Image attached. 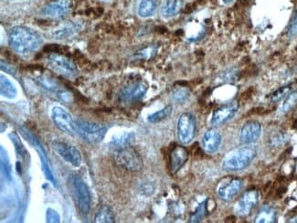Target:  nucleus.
<instances>
[{"label":"nucleus","instance_id":"1","mask_svg":"<svg viewBox=\"0 0 297 223\" xmlns=\"http://www.w3.org/2000/svg\"><path fill=\"white\" fill-rule=\"evenodd\" d=\"M10 43L16 53L28 55L42 45L43 38L34 29L24 26H16L10 30Z\"/></svg>","mask_w":297,"mask_h":223},{"label":"nucleus","instance_id":"2","mask_svg":"<svg viewBox=\"0 0 297 223\" xmlns=\"http://www.w3.org/2000/svg\"><path fill=\"white\" fill-rule=\"evenodd\" d=\"M256 155V149L252 147H240L231 150L223 158L222 169L228 172L243 170L254 161Z\"/></svg>","mask_w":297,"mask_h":223},{"label":"nucleus","instance_id":"3","mask_svg":"<svg viewBox=\"0 0 297 223\" xmlns=\"http://www.w3.org/2000/svg\"><path fill=\"white\" fill-rule=\"evenodd\" d=\"M76 133L90 144L102 142L106 137L107 127L102 123H92L84 120H76Z\"/></svg>","mask_w":297,"mask_h":223},{"label":"nucleus","instance_id":"4","mask_svg":"<svg viewBox=\"0 0 297 223\" xmlns=\"http://www.w3.org/2000/svg\"><path fill=\"white\" fill-rule=\"evenodd\" d=\"M114 154L115 161L121 166H125L126 169L132 172L142 170L144 166L143 160L132 146L114 149Z\"/></svg>","mask_w":297,"mask_h":223},{"label":"nucleus","instance_id":"5","mask_svg":"<svg viewBox=\"0 0 297 223\" xmlns=\"http://www.w3.org/2000/svg\"><path fill=\"white\" fill-rule=\"evenodd\" d=\"M48 65L53 71L58 74L69 79H72L79 74V70L75 63L67 57L58 54L52 53L47 58Z\"/></svg>","mask_w":297,"mask_h":223},{"label":"nucleus","instance_id":"6","mask_svg":"<svg viewBox=\"0 0 297 223\" xmlns=\"http://www.w3.org/2000/svg\"><path fill=\"white\" fill-rule=\"evenodd\" d=\"M196 130V117L189 113L182 114L177 121V138L183 145L192 142Z\"/></svg>","mask_w":297,"mask_h":223},{"label":"nucleus","instance_id":"7","mask_svg":"<svg viewBox=\"0 0 297 223\" xmlns=\"http://www.w3.org/2000/svg\"><path fill=\"white\" fill-rule=\"evenodd\" d=\"M52 119L53 123L61 131L69 135L76 133V123L72 115L63 107L55 106L52 110Z\"/></svg>","mask_w":297,"mask_h":223},{"label":"nucleus","instance_id":"8","mask_svg":"<svg viewBox=\"0 0 297 223\" xmlns=\"http://www.w3.org/2000/svg\"><path fill=\"white\" fill-rule=\"evenodd\" d=\"M73 189L77 206L82 214H88L91 209V196L85 182L80 177L73 180Z\"/></svg>","mask_w":297,"mask_h":223},{"label":"nucleus","instance_id":"9","mask_svg":"<svg viewBox=\"0 0 297 223\" xmlns=\"http://www.w3.org/2000/svg\"><path fill=\"white\" fill-rule=\"evenodd\" d=\"M53 148L60 157L65 161L72 164V166H80L82 164V157L80 151L76 147L62 141H54Z\"/></svg>","mask_w":297,"mask_h":223},{"label":"nucleus","instance_id":"10","mask_svg":"<svg viewBox=\"0 0 297 223\" xmlns=\"http://www.w3.org/2000/svg\"><path fill=\"white\" fill-rule=\"evenodd\" d=\"M148 86L144 81H137L134 83H131L129 85L125 86L121 91L119 99L121 102L129 104L140 101L144 97L147 92Z\"/></svg>","mask_w":297,"mask_h":223},{"label":"nucleus","instance_id":"11","mask_svg":"<svg viewBox=\"0 0 297 223\" xmlns=\"http://www.w3.org/2000/svg\"><path fill=\"white\" fill-rule=\"evenodd\" d=\"M239 109V103L237 101L230 102L229 104L222 105L214 111L211 119V124L212 126H219L234 116Z\"/></svg>","mask_w":297,"mask_h":223},{"label":"nucleus","instance_id":"12","mask_svg":"<svg viewBox=\"0 0 297 223\" xmlns=\"http://www.w3.org/2000/svg\"><path fill=\"white\" fill-rule=\"evenodd\" d=\"M262 133V125L257 121H248L240 128L239 141L241 145H251L259 140Z\"/></svg>","mask_w":297,"mask_h":223},{"label":"nucleus","instance_id":"13","mask_svg":"<svg viewBox=\"0 0 297 223\" xmlns=\"http://www.w3.org/2000/svg\"><path fill=\"white\" fill-rule=\"evenodd\" d=\"M71 7H72L71 0L53 1L44 7L42 14L48 19H63L69 13Z\"/></svg>","mask_w":297,"mask_h":223},{"label":"nucleus","instance_id":"14","mask_svg":"<svg viewBox=\"0 0 297 223\" xmlns=\"http://www.w3.org/2000/svg\"><path fill=\"white\" fill-rule=\"evenodd\" d=\"M258 200L259 195L256 190H249L245 192L244 194L240 197V200H238L235 207V212L240 217H245L249 215L258 203Z\"/></svg>","mask_w":297,"mask_h":223},{"label":"nucleus","instance_id":"15","mask_svg":"<svg viewBox=\"0 0 297 223\" xmlns=\"http://www.w3.org/2000/svg\"><path fill=\"white\" fill-rule=\"evenodd\" d=\"M242 188V181L240 179H229L224 183H221L218 189V195L221 200L230 201L239 194Z\"/></svg>","mask_w":297,"mask_h":223},{"label":"nucleus","instance_id":"16","mask_svg":"<svg viewBox=\"0 0 297 223\" xmlns=\"http://www.w3.org/2000/svg\"><path fill=\"white\" fill-rule=\"evenodd\" d=\"M37 81L41 87H43L44 89L56 94L58 97L61 98V100L64 101V102H69L71 100L70 93H68L67 91L63 88V86L53 78L48 76H40L38 77Z\"/></svg>","mask_w":297,"mask_h":223},{"label":"nucleus","instance_id":"17","mask_svg":"<svg viewBox=\"0 0 297 223\" xmlns=\"http://www.w3.org/2000/svg\"><path fill=\"white\" fill-rule=\"evenodd\" d=\"M221 142L222 138L221 133L216 129H210L202 138V147L207 153L214 154L221 148Z\"/></svg>","mask_w":297,"mask_h":223},{"label":"nucleus","instance_id":"18","mask_svg":"<svg viewBox=\"0 0 297 223\" xmlns=\"http://www.w3.org/2000/svg\"><path fill=\"white\" fill-rule=\"evenodd\" d=\"M188 158V153L185 147L177 146L170 153V170L172 174H176L182 167Z\"/></svg>","mask_w":297,"mask_h":223},{"label":"nucleus","instance_id":"19","mask_svg":"<svg viewBox=\"0 0 297 223\" xmlns=\"http://www.w3.org/2000/svg\"><path fill=\"white\" fill-rule=\"evenodd\" d=\"M82 28V25L78 22H69V23L64 24L63 26L58 29H54L51 35H52V38L54 39L63 40L78 33Z\"/></svg>","mask_w":297,"mask_h":223},{"label":"nucleus","instance_id":"20","mask_svg":"<svg viewBox=\"0 0 297 223\" xmlns=\"http://www.w3.org/2000/svg\"><path fill=\"white\" fill-rule=\"evenodd\" d=\"M182 0H166L161 7V15L165 19L177 16L182 9Z\"/></svg>","mask_w":297,"mask_h":223},{"label":"nucleus","instance_id":"21","mask_svg":"<svg viewBox=\"0 0 297 223\" xmlns=\"http://www.w3.org/2000/svg\"><path fill=\"white\" fill-rule=\"evenodd\" d=\"M0 93L1 95L8 99H15L18 95L17 87L8 77L1 74L0 76Z\"/></svg>","mask_w":297,"mask_h":223},{"label":"nucleus","instance_id":"22","mask_svg":"<svg viewBox=\"0 0 297 223\" xmlns=\"http://www.w3.org/2000/svg\"><path fill=\"white\" fill-rule=\"evenodd\" d=\"M134 133L133 132H126L116 136L112 139L110 146L113 149H118L123 147H130L133 145L134 141Z\"/></svg>","mask_w":297,"mask_h":223},{"label":"nucleus","instance_id":"23","mask_svg":"<svg viewBox=\"0 0 297 223\" xmlns=\"http://www.w3.org/2000/svg\"><path fill=\"white\" fill-rule=\"evenodd\" d=\"M276 219V210L269 207L265 206L262 208L256 217L254 218V221L257 223H272L274 222Z\"/></svg>","mask_w":297,"mask_h":223},{"label":"nucleus","instance_id":"24","mask_svg":"<svg viewBox=\"0 0 297 223\" xmlns=\"http://www.w3.org/2000/svg\"><path fill=\"white\" fill-rule=\"evenodd\" d=\"M156 0H142L138 6V15L141 18H150L156 13Z\"/></svg>","mask_w":297,"mask_h":223},{"label":"nucleus","instance_id":"25","mask_svg":"<svg viewBox=\"0 0 297 223\" xmlns=\"http://www.w3.org/2000/svg\"><path fill=\"white\" fill-rule=\"evenodd\" d=\"M115 221L114 212L107 206H103L100 208L94 217V222L96 223H113Z\"/></svg>","mask_w":297,"mask_h":223},{"label":"nucleus","instance_id":"26","mask_svg":"<svg viewBox=\"0 0 297 223\" xmlns=\"http://www.w3.org/2000/svg\"><path fill=\"white\" fill-rule=\"evenodd\" d=\"M173 107L171 105H167L163 109L159 110L158 112L150 114L147 117L149 123H157L168 118L172 113Z\"/></svg>","mask_w":297,"mask_h":223},{"label":"nucleus","instance_id":"27","mask_svg":"<svg viewBox=\"0 0 297 223\" xmlns=\"http://www.w3.org/2000/svg\"><path fill=\"white\" fill-rule=\"evenodd\" d=\"M208 200H204L199 207L196 208V211L192 214L191 217L189 218L190 222H201L203 218H205L208 214Z\"/></svg>","mask_w":297,"mask_h":223},{"label":"nucleus","instance_id":"28","mask_svg":"<svg viewBox=\"0 0 297 223\" xmlns=\"http://www.w3.org/2000/svg\"><path fill=\"white\" fill-rule=\"evenodd\" d=\"M189 97V91L185 87H179L171 93V98L174 102L177 104H183L188 99Z\"/></svg>","mask_w":297,"mask_h":223},{"label":"nucleus","instance_id":"29","mask_svg":"<svg viewBox=\"0 0 297 223\" xmlns=\"http://www.w3.org/2000/svg\"><path fill=\"white\" fill-rule=\"evenodd\" d=\"M157 52H158V48L156 46H148L140 50L135 53V58L139 60H148L153 58L157 54Z\"/></svg>","mask_w":297,"mask_h":223},{"label":"nucleus","instance_id":"30","mask_svg":"<svg viewBox=\"0 0 297 223\" xmlns=\"http://www.w3.org/2000/svg\"><path fill=\"white\" fill-rule=\"evenodd\" d=\"M297 104V91L292 92V94L288 95L285 101L283 102L282 105V112L283 113H287L290 110L293 108V106Z\"/></svg>","mask_w":297,"mask_h":223},{"label":"nucleus","instance_id":"31","mask_svg":"<svg viewBox=\"0 0 297 223\" xmlns=\"http://www.w3.org/2000/svg\"><path fill=\"white\" fill-rule=\"evenodd\" d=\"M46 219L48 223H59L61 221V217L58 211L49 208L46 212Z\"/></svg>","mask_w":297,"mask_h":223},{"label":"nucleus","instance_id":"32","mask_svg":"<svg viewBox=\"0 0 297 223\" xmlns=\"http://www.w3.org/2000/svg\"><path fill=\"white\" fill-rule=\"evenodd\" d=\"M286 139V135L283 133H278L273 135V137L270 139V143L273 147H278L282 145Z\"/></svg>","mask_w":297,"mask_h":223},{"label":"nucleus","instance_id":"33","mask_svg":"<svg viewBox=\"0 0 297 223\" xmlns=\"http://www.w3.org/2000/svg\"><path fill=\"white\" fill-rule=\"evenodd\" d=\"M140 192L144 196H151L155 192V186L151 182H144L140 187Z\"/></svg>","mask_w":297,"mask_h":223},{"label":"nucleus","instance_id":"34","mask_svg":"<svg viewBox=\"0 0 297 223\" xmlns=\"http://www.w3.org/2000/svg\"><path fill=\"white\" fill-rule=\"evenodd\" d=\"M289 91H290V86H286V87H283V88L279 89L275 93H273V95H272V100H281L283 96L287 94Z\"/></svg>","mask_w":297,"mask_h":223},{"label":"nucleus","instance_id":"35","mask_svg":"<svg viewBox=\"0 0 297 223\" xmlns=\"http://www.w3.org/2000/svg\"><path fill=\"white\" fill-rule=\"evenodd\" d=\"M297 35V13L294 17V19L292 20V23L290 28L288 29V37L289 38H292L295 37Z\"/></svg>","mask_w":297,"mask_h":223},{"label":"nucleus","instance_id":"36","mask_svg":"<svg viewBox=\"0 0 297 223\" xmlns=\"http://www.w3.org/2000/svg\"><path fill=\"white\" fill-rule=\"evenodd\" d=\"M1 69H2L3 71H5L6 72H10V74L16 75V71L13 69V67L10 65V64H8V63L4 62L3 60L1 61Z\"/></svg>","mask_w":297,"mask_h":223},{"label":"nucleus","instance_id":"37","mask_svg":"<svg viewBox=\"0 0 297 223\" xmlns=\"http://www.w3.org/2000/svg\"><path fill=\"white\" fill-rule=\"evenodd\" d=\"M222 1H223L225 4H230V3L233 2L234 0H222Z\"/></svg>","mask_w":297,"mask_h":223},{"label":"nucleus","instance_id":"38","mask_svg":"<svg viewBox=\"0 0 297 223\" xmlns=\"http://www.w3.org/2000/svg\"><path fill=\"white\" fill-rule=\"evenodd\" d=\"M293 126H294L295 128H297V120L295 121V122H294V123H293Z\"/></svg>","mask_w":297,"mask_h":223},{"label":"nucleus","instance_id":"39","mask_svg":"<svg viewBox=\"0 0 297 223\" xmlns=\"http://www.w3.org/2000/svg\"><path fill=\"white\" fill-rule=\"evenodd\" d=\"M12 1H15V0H12Z\"/></svg>","mask_w":297,"mask_h":223}]
</instances>
